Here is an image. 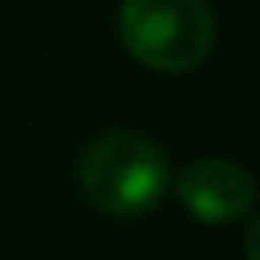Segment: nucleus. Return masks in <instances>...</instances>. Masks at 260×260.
<instances>
[{"label": "nucleus", "mask_w": 260, "mask_h": 260, "mask_svg": "<svg viewBox=\"0 0 260 260\" xmlns=\"http://www.w3.org/2000/svg\"><path fill=\"white\" fill-rule=\"evenodd\" d=\"M119 31L122 46L161 73H187L214 46L207 0H122Z\"/></svg>", "instance_id": "obj_2"}, {"label": "nucleus", "mask_w": 260, "mask_h": 260, "mask_svg": "<svg viewBox=\"0 0 260 260\" xmlns=\"http://www.w3.org/2000/svg\"><path fill=\"white\" fill-rule=\"evenodd\" d=\"M81 187L88 203L115 218L153 211L169 191V161L142 134L115 130L96 138L81 157Z\"/></svg>", "instance_id": "obj_1"}, {"label": "nucleus", "mask_w": 260, "mask_h": 260, "mask_svg": "<svg viewBox=\"0 0 260 260\" xmlns=\"http://www.w3.org/2000/svg\"><path fill=\"white\" fill-rule=\"evenodd\" d=\"M180 203L203 222H230L252 207V176L234 161L207 157L180 172L176 180Z\"/></svg>", "instance_id": "obj_3"}]
</instances>
